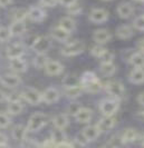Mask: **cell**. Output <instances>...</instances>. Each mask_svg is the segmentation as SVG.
<instances>
[{
  "mask_svg": "<svg viewBox=\"0 0 144 148\" xmlns=\"http://www.w3.org/2000/svg\"><path fill=\"white\" fill-rule=\"evenodd\" d=\"M79 84L85 91L92 92V94L99 92V90L104 87L103 84L99 79V77L93 71H85L79 79Z\"/></svg>",
  "mask_w": 144,
  "mask_h": 148,
  "instance_id": "6da1fadb",
  "label": "cell"
},
{
  "mask_svg": "<svg viewBox=\"0 0 144 148\" xmlns=\"http://www.w3.org/2000/svg\"><path fill=\"white\" fill-rule=\"evenodd\" d=\"M49 120V117L44 114V112H35L34 115H31L28 124H27V129L30 133H36L38 130H40L43 127L47 125Z\"/></svg>",
  "mask_w": 144,
  "mask_h": 148,
  "instance_id": "7a4b0ae2",
  "label": "cell"
},
{
  "mask_svg": "<svg viewBox=\"0 0 144 148\" xmlns=\"http://www.w3.org/2000/svg\"><path fill=\"white\" fill-rule=\"evenodd\" d=\"M120 108V99H116L113 97H110L106 99H103L99 103V110L103 114V116H114L116 111Z\"/></svg>",
  "mask_w": 144,
  "mask_h": 148,
  "instance_id": "3957f363",
  "label": "cell"
},
{
  "mask_svg": "<svg viewBox=\"0 0 144 148\" xmlns=\"http://www.w3.org/2000/svg\"><path fill=\"white\" fill-rule=\"evenodd\" d=\"M85 50V44L82 40H74L72 42L66 44L61 49V55L66 57H74Z\"/></svg>",
  "mask_w": 144,
  "mask_h": 148,
  "instance_id": "277c9868",
  "label": "cell"
},
{
  "mask_svg": "<svg viewBox=\"0 0 144 148\" xmlns=\"http://www.w3.org/2000/svg\"><path fill=\"white\" fill-rule=\"evenodd\" d=\"M21 98L25 101H27L28 104L34 105V106L40 104L43 101L41 92L36 88H32V87H28V88L23 89V92H21Z\"/></svg>",
  "mask_w": 144,
  "mask_h": 148,
  "instance_id": "5b68a950",
  "label": "cell"
},
{
  "mask_svg": "<svg viewBox=\"0 0 144 148\" xmlns=\"http://www.w3.org/2000/svg\"><path fill=\"white\" fill-rule=\"evenodd\" d=\"M104 88H105L107 94L110 95V97H113L116 99H121L122 97L124 96V92H125L124 85L121 82H117V80L108 82L104 86Z\"/></svg>",
  "mask_w": 144,
  "mask_h": 148,
  "instance_id": "8992f818",
  "label": "cell"
},
{
  "mask_svg": "<svg viewBox=\"0 0 144 148\" xmlns=\"http://www.w3.org/2000/svg\"><path fill=\"white\" fill-rule=\"evenodd\" d=\"M52 47V40L47 36H37L34 44L31 45L32 50L36 53H46Z\"/></svg>",
  "mask_w": 144,
  "mask_h": 148,
  "instance_id": "52a82bcc",
  "label": "cell"
},
{
  "mask_svg": "<svg viewBox=\"0 0 144 148\" xmlns=\"http://www.w3.org/2000/svg\"><path fill=\"white\" fill-rule=\"evenodd\" d=\"M88 18L94 23H103V22L107 21V19H108V12L105 9H102V8H94L91 10Z\"/></svg>",
  "mask_w": 144,
  "mask_h": 148,
  "instance_id": "ba28073f",
  "label": "cell"
},
{
  "mask_svg": "<svg viewBox=\"0 0 144 148\" xmlns=\"http://www.w3.org/2000/svg\"><path fill=\"white\" fill-rule=\"evenodd\" d=\"M0 82L7 88H15L20 85L21 79L17 74H6L0 78Z\"/></svg>",
  "mask_w": 144,
  "mask_h": 148,
  "instance_id": "9c48e42d",
  "label": "cell"
},
{
  "mask_svg": "<svg viewBox=\"0 0 144 148\" xmlns=\"http://www.w3.org/2000/svg\"><path fill=\"white\" fill-rule=\"evenodd\" d=\"M101 133H106L113 129L114 126L116 125V119L114 116H104L103 118L99 119V121L96 124Z\"/></svg>",
  "mask_w": 144,
  "mask_h": 148,
  "instance_id": "30bf717a",
  "label": "cell"
},
{
  "mask_svg": "<svg viewBox=\"0 0 144 148\" xmlns=\"http://www.w3.org/2000/svg\"><path fill=\"white\" fill-rule=\"evenodd\" d=\"M45 71L49 76H58L64 71V66L61 65L59 61L56 60H48L45 66Z\"/></svg>",
  "mask_w": 144,
  "mask_h": 148,
  "instance_id": "8fae6325",
  "label": "cell"
},
{
  "mask_svg": "<svg viewBox=\"0 0 144 148\" xmlns=\"http://www.w3.org/2000/svg\"><path fill=\"white\" fill-rule=\"evenodd\" d=\"M93 118V111L87 107H81L75 114V119L79 124H88Z\"/></svg>",
  "mask_w": 144,
  "mask_h": 148,
  "instance_id": "7c38bea8",
  "label": "cell"
},
{
  "mask_svg": "<svg viewBox=\"0 0 144 148\" xmlns=\"http://www.w3.org/2000/svg\"><path fill=\"white\" fill-rule=\"evenodd\" d=\"M43 96V101L46 104H54L59 99V91L54 87H49L44 90V92H41Z\"/></svg>",
  "mask_w": 144,
  "mask_h": 148,
  "instance_id": "4fadbf2b",
  "label": "cell"
},
{
  "mask_svg": "<svg viewBox=\"0 0 144 148\" xmlns=\"http://www.w3.org/2000/svg\"><path fill=\"white\" fill-rule=\"evenodd\" d=\"M93 39H94V41H95L96 44L105 45L112 39V35H111V32L106 29H97L94 31Z\"/></svg>",
  "mask_w": 144,
  "mask_h": 148,
  "instance_id": "5bb4252c",
  "label": "cell"
},
{
  "mask_svg": "<svg viewBox=\"0 0 144 148\" xmlns=\"http://www.w3.org/2000/svg\"><path fill=\"white\" fill-rule=\"evenodd\" d=\"M82 134L85 136V138L87 139V141H94L99 138V136L101 135V130L99 129L97 125H88L82 130Z\"/></svg>",
  "mask_w": 144,
  "mask_h": 148,
  "instance_id": "9a60e30c",
  "label": "cell"
},
{
  "mask_svg": "<svg viewBox=\"0 0 144 148\" xmlns=\"http://www.w3.org/2000/svg\"><path fill=\"white\" fill-rule=\"evenodd\" d=\"M117 15L122 19H129L134 14V7L129 2H122L117 7Z\"/></svg>",
  "mask_w": 144,
  "mask_h": 148,
  "instance_id": "2e32d148",
  "label": "cell"
},
{
  "mask_svg": "<svg viewBox=\"0 0 144 148\" xmlns=\"http://www.w3.org/2000/svg\"><path fill=\"white\" fill-rule=\"evenodd\" d=\"M50 35L55 40H57L59 42H66L70 37V32H68L67 30L63 29L59 26L54 27L50 31Z\"/></svg>",
  "mask_w": 144,
  "mask_h": 148,
  "instance_id": "e0dca14e",
  "label": "cell"
},
{
  "mask_svg": "<svg viewBox=\"0 0 144 148\" xmlns=\"http://www.w3.org/2000/svg\"><path fill=\"white\" fill-rule=\"evenodd\" d=\"M28 18L31 21L41 22L45 20L46 12L41 7H31L28 10Z\"/></svg>",
  "mask_w": 144,
  "mask_h": 148,
  "instance_id": "ac0fdd59",
  "label": "cell"
},
{
  "mask_svg": "<svg viewBox=\"0 0 144 148\" xmlns=\"http://www.w3.org/2000/svg\"><path fill=\"white\" fill-rule=\"evenodd\" d=\"M25 48L21 44H12L7 48V57L9 59L23 57Z\"/></svg>",
  "mask_w": 144,
  "mask_h": 148,
  "instance_id": "d6986e66",
  "label": "cell"
},
{
  "mask_svg": "<svg viewBox=\"0 0 144 148\" xmlns=\"http://www.w3.org/2000/svg\"><path fill=\"white\" fill-rule=\"evenodd\" d=\"M129 80L134 85L144 82V68H134L129 75Z\"/></svg>",
  "mask_w": 144,
  "mask_h": 148,
  "instance_id": "ffe728a7",
  "label": "cell"
},
{
  "mask_svg": "<svg viewBox=\"0 0 144 148\" xmlns=\"http://www.w3.org/2000/svg\"><path fill=\"white\" fill-rule=\"evenodd\" d=\"M9 66L11 68V70L15 73H25L27 70V62L21 57L10 59Z\"/></svg>",
  "mask_w": 144,
  "mask_h": 148,
  "instance_id": "44dd1931",
  "label": "cell"
},
{
  "mask_svg": "<svg viewBox=\"0 0 144 148\" xmlns=\"http://www.w3.org/2000/svg\"><path fill=\"white\" fill-rule=\"evenodd\" d=\"M138 138V133L134 128H127L124 130V133L121 136V143L122 144H131L134 143Z\"/></svg>",
  "mask_w": 144,
  "mask_h": 148,
  "instance_id": "7402d4cb",
  "label": "cell"
},
{
  "mask_svg": "<svg viewBox=\"0 0 144 148\" xmlns=\"http://www.w3.org/2000/svg\"><path fill=\"white\" fill-rule=\"evenodd\" d=\"M27 132H28L27 127L23 126V125H16V126L12 128L11 135H12V138H14L16 141L21 143V141H23L26 139Z\"/></svg>",
  "mask_w": 144,
  "mask_h": 148,
  "instance_id": "603a6c76",
  "label": "cell"
},
{
  "mask_svg": "<svg viewBox=\"0 0 144 148\" xmlns=\"http://www.w3.org/2000/svg\"><path fill=\"white\" fill-rule=\"evenodd\" d=\"M23 110V106L20 101V99L18 100H10L8 101V106H7V112L9 115H12V116H16V115H19L21 114Z\"/></svg>",
  "mask_w": 144,
  "mask_h": 148,
  "instance_id": "cb8c5ba5",
  "label": "cell"
},
{
  "mask_svg": "<svg viewBox=\"0 0 144 148\" xmlns=\"http://www.w3.org/2000/svg\"><path fill=\"white\" fill-rule=\"evenodd\" d=\"M83 87L81 86V84L78 85H74V86H68V87H65V95L69 99H75L77 97H79L83 92Z\"/></svg>",
  "mask_w": 144,
  "mask_h": 148,
  "instance_id": "d4e9b609",
  "label": "cell"
},
{
  "mask_svg": "<svg viewBox=\"0 0 144 148\" xmlns=\"http://www.w3.org/2000/svg\"><path fill=\"white\" fill-rule=\"evenodd\" d=\"M53 124L55 128H58V129H65L66 127L68 126L69 124V118L66 114H59V115H56L53 119Z\"/></svg>",
  "mask_w": 144,
  "mask_h": 148,
  "instance_id": "484cf974",
  "label": "cell"
},
{
  "mask_svg": "<svg viewBox=\"0 0 144 148\" xmlns=\"http://www.w3.org/2000/svg\"><path fill=\"white\" fill-rule=\"evenodd\" d=\"M115 34L120 39H130L133 36V29L129 25H122L120 27H117Z\"/></svg>",
  "mask_w": 144,
  "mask_h": 148,
  "instance_id": "4316f807",
  "label": "cell"
},
{
  "mask_svg": "<svg viewBox=\"0 0 144 148\" xmlns=\"http://www.w3.org/2000/svg\"><path fill=\"white\" fill-rule=\"evenodd\" d=\"M26 23L23 21H14L9 27L11 36H21L26 32Z\"/></svg>",
  "mask_w": 144,
  "mask_h": 148,
  "instance_id": "83f0119b",
  "label": "cell"
},
{
  "mask_svg": "<svg viewBox=\"0 0 144 148\" xmlns=\"http://www.w3.org/2000/svg\"><path fill=\"white\" fill-rule=\"evenodd\" d=\"M130 64L134 68H144V53L140 51L133 52L130 57Z\"/></svg>",
  "mask_w": 144,
  "mask_h": 148,
  "instance_id": "f1b7e54d",
  "label": "cell"
},
{
  "mask_svg": "<svg viewBox=\"0 0 144 148\" xmlns=\"http://www.w3.org/2000/svg\"><path fill=\"white\" fill-rule=\"evenodd\" d=\"M59 27H61L63 29L67 30L68 32H73L76 29V22L73 18L70 17H63L59 20Z\"/></svg>",
  "mask_w": 144,
  "mask_h": 148,
  "instance_id": "f546056e",
  "label": "cell"
},
{
  "mask_svg": "<svg viewBox=\"0 0 144 148\" xmlns=\"http://www.w3.org/2000/svg\"><path fill=\"white\" fill-rule=\"evenodd\" d=\"M99 69H101L102 75H104L106 77L113 76L115 74V71H116V67H115L113 62H102Z\"/></svg>",
  "mask_w": 144,
  "mask_h": 148,
  "instance_id": "4dcf8cb0",
  "label": "cell"
},
{
  "mask_svg": "<svg viewBox=\"0 0 144 148\" xmlns=\"http://www.w3.org/2000/svg\"><path fill=\"white\" fill-rule=\"evenodd\" d=\"M49 58L46 56V53H36V57L34 58V66L37 69H44Z\"/></svg>",
  "mask_w": 144,
  "mask_h": 148,
  "instance_id": "1f68e13d",
  "label": "cell"
},
{
  "mask_svg": "<svg viewBox=\"0 0 144 148\" xmlns=\"http://www.w3.org/2000/svg\"><path fill=\"white\" fill-rule=\"evenodd\" d=\"M28 17V10L23 9V8H19L16 9L12 12V19L14 21H25V19Z\"/></svg>",
  "mask_w": 144,
  "mask_h": 148,
  "instance_id": "d6a6232c",
  "label": "cell"
},
{
  "mask_svg": "<svg viewBox=\"0 0 144 148\" xmlns=\"http://www.w3.org/2000/svg\"><path fill=\"white\" fill-rule=\"evenodd\" d=\"M50 138L55 141L56 145L61 143V141L66 140V135L64 133V129H58V128H56L53 133H52V137H50Z\"/></svg>",
  "mask_w": 144,
  "mask_h": 148,
  "instance_id": "836d02e7",
  "label": "cell"
},
{
  "mask_svg": "<svg viewBox=\"0 0 144 148\" xmlns=\"http://www.w3.org/2000/svg\"><path fill=\"white\" fill-rule=\"evenodd\" d=\"M106 51V48H104L103 47V45H96V46H94V47H92L91 49V53L94 56V57H96V58H101L102 56H103V53Z\"/></svg>",
  "mask_w": 144,
  "mask_h": 148,
  "instance_id": "e575fe53",
  "label": "cell"
},
{
  "mask_svg": "<svg viewBox=\"0 0 144 148\" xmlns=\"http://www.w3.org/2000/svg\"><path fill=\"white\" fill-rule=\"evenodd\" d=\"M12 36H11V32H10L9 28H7V27H0V41H2V42L7 41Z\"/></svg>",
  "mask_w": 144,
  "mask_h": 148,
  "instance_id": "d590c367",
  "label": "cell"
},
{
  "mask_svg": "<svg viewBox=\"0 0 144 148\" xmlns=\"http://www.w3.org/2000/svg\"><path fill=\"white\" fill-rule=\"evenodd\" d=\"M11 120L10 117L8 116V114L5 112H0V128H7L10 125Z\"/></svg>",
  "mask_w": 144,
  "mask_h": 148,
  "instance_id": "8d00e7d4",
  "label": "cell"
},
{
  "mask_svg": "<svg viewBox=\"0 0 144 148\" xmlns=\"http://www.w3.org/2000/svg\"><path fill=\"white\" fill-rule=\"evenodd\" d=\"M133 27L137 30L144 31V16L136 17V18L133 20Z\"/></svg>",
  "mask_w": 144,
  "mask_h": 148,
  "instance_id": "74e56055",
  "label": "cell"
},
{
  "mask_svg": "<svg viewBox=\"0 0 144 148\" xmlns=\"http://www.w3.org/2000/svg\"><path fill=\"white\" fill-rule=\"evenodd\" d=\"M67 11H68L69 15L72 16H77L81 14V11H82V8H81V6L76 2V3H74V5H72V6H69V7H67Z\"/></svg>",
  "mask_w": 144,
  "mask_h": 148,
  "instance_id": "f35d334b",
  "label": "cell"
},
{
  "mask_svg": "<svg viewBox=\"0 0 144 148\" xmlns=\"http://www.w3.org/2000/svg\"><path fill=\"white\" fill-rule=\"evenodd\" d=\"M64 86L65 87H68V86H74V85H78L79 80L76 79L74 76H66V78L64 79Z\"/></svg>",
  "mask_w": 144,
  "mask_h": 148,
  "instance_id": "ab89813d",
  "label": "cell"
},
{
  "mask_svg": "<svg viewBox=\"0 0 144 148\" xmlns=\"http://www.w3.org/2000/svg\"><path fill=\"white\" fill-rule=\"evenodd\" d=\"M102 62H113L114 59V53L112 51H110L108 49H106V51L103 53V56L99 58Z\"/></svg>",
  "mask_w": 144,
  "mask_h": 148,
  "instance_id": "60d3db41",
  "label": "cell"
},
{
  "mask_svg": "<svg viewBox=\"0 0 144 148\" xmlns=\"http://www.w3.org/2000/svg\"><path fill=\"white\" fill-rule=\"evenodd\" d=\"M40 6L45 8H54L57 6L58 0H39Z\"/></svg>",
  "mask_w": 144,
  "mask_h": 148,
  "instance_id": "b9f144b4",
  "label": "cell"
},
{
  "mask_svg": "<svg viewBox=\"0 0 144 148\" xmlns=\"http://www.w3.org/2000/svg\"><path fill=\"white\" fill-rule=\"evenodd\" d=\"M76 141L79 144V145H82V146H84V145H86V144H88V141H87V139L85 138V136H84L83 134H78L77 135V137H76Z\"/></svg>",
  "mask_w": 144,
  "mask_h": 148,
  "instance_id": "7bdbcfd3",
  "label": "cell"
},
{
  "mask_svg": "<svg viewBox=\"0 0 144 148\" xmlns=\"http://www.w3.org/2000/svg\"><path fill=\"white\" fill-rule=\"evenodd\" d=\"M81 108V106L79 105H77V104H72V105H69V107H68V112L70 114V115H73V116H75V114L78 111V109Z\"/></svg>",
  "mask_w": 144,
  "mask_h": 148,
  "instance_id": "ee69618b",
  "label": "cell"
},
{
  "mask_svg": "<svg viewBox=\"0 0 144 148\" xmlns=\"http://www.w3.org/2000/svg\"><path fill=\"white\" fill-rule=\"evenodd\" d=\"M58 2H59L61 5H63L64 7H69V6L76 3L77 0H58Z\"/></svg>",
  "mask_w": 144,
  "mask_h": 148,
  "instance_id": "f6af8a7d",
  "label": "cell"
},
{
  "mask_svg": "<svg viewBox=\"0 0 144 148\" xmlns=\"http://www.w3.org/2000/svg\"><path fill=\"white\" fill-rule=\"evenodd\" d=\"M7 141H8L7 136L0 133V147H5V146H7Z\"/></svg>",
  "mask_w": 144,
  "mask_h": 148,
  "instance_id": "bcb514c9",
  "label": "cell"
},
{
  "mask_svg": "<svg viewBox=\"0 0 144 148\" xmlns=\"http://www.w3.org/2000/svg\"><path fill=\"white\" fill-rule=\"evenodd\" d=\"M56 147H73V144L69 143V141H67V139H66V140H64V141H61V143H59V144H57Z\"/></svg>",
  "mask_w": 144,
  "mask_h": 148,
  "instance_id": "7dc6e473",
  "label": "cell"
},
{
  "mask_svg": "<svg viewBox=\"0 0 144 148\" xmlns=\"http://www.w3.org/2000/svg\"><path fill=\"white\" fill-rule=\"evenodd\" d=\"M11 3H12V0H0V8L7 7Z\"/></svg>",
  "mask_w": 144,
  "mask_h": 148,
  "instance_id": "c3c4849f",
  "label": "cell"
},
{
  "mask_svg": "<svg viewBox=\"0 0 144 148\" xmlns=\"http://www.w3.org/2000/svg\"><path fill=\"white\" fill-rule=\"evenodd\" d=\"M137 101H138V104L141 105V106L144 107V91L138 94V96H137Z\"/></svg>",
  "mask_w": 144,
  "mask_h": 148,
  "instance_id": "681fc988",
  "label": "cell"
},
{
  "mask_svg": "<svg viewBox=\"0 0 144 148\" xmlns=\"http://www.w3.org/2000/svg\"><path fill=\"white\" fill-rule=\"evenodd\" d=\"M137 49H138V51L144 53V39L142 40H140L138 41V44H137Z\"/></svg>",
  "mask_w": 144,
  "mask_h": 148,
  "instance_id": "f907efd6",
  "label": "cell"
},
{
  "mask_svg": "<svg viewBox=\"0 0 144 148\" xmlns=\"http://www.w3.org/2000/svg\"><path fill=\"white\" fill-rule=\"evenodd\" d=\"M8 99V95L5 92V91H2V90H0V103H2V101H6Z\"/></svg>",
  "mask_w": 144,
  "mask_h": 148,
  "instance_id": "816d5d0a",
  "label": "cell"
},
{
  "mask_svg": "<svg viewBox=\"0 0 144 148\" xmlns=\"http://www.w3.org/2000/svg\"><path fill=\"white\" fill-rule=\"evenodd\" d=\"M141 143H142V145L144 146V134H142V136H141Z\"/></svg>",
  "mask_w": 144,
  "mask_h": 148,
  "instance_id": "f5cc1de1",
  "label": "cell"
},
{
  "mask_svg": "<svg viewBox=\"0 0 144 148\" xmlns=\"http://www.w3.org/2000/svg\"><path fill=\"white\" fill-rule=\"evenodd\" d=\"M141 115H142V116L144 117V110H143V111H141Z\"/></svg>",
  "mask_w": 144,
  "mask_h": 148,
  "instance_id": "db71d44e",
  "label": "cell"
},
{
  "mask_svg": "<svg viewBox=\"0 0 144 148\" xmlns=\"http://www.w3.org/2000/svg\"><path fill=\"white\" fill-rule=\"evenodd\" d=\"M133 1H136V2H138V1H142V0H133Z\"/></svg>",
  "mask_w": 144,
  "mask_h": 148,
  "instance_id": "11a10c76",
  "label": "cell"
},
{
  "mask_svg": "<svg viewBox=\"0 0 144 148\" xmlns=\"http://www.w3.org/2000/svg\"><path fill=\"white\" fill-rule=\"evenodd\" d=\"M103 1H111V0H103Z\"/></svg>",
  "mask_w": 144,
  "mask_h": 148,
  "instance_id": "9f6ffc18",
  "label": "cell"
},
{
  "mask_svg": "<svg viewBox=\"0 0 144 148\" xmlns=\"http://www.w3.org/2000/svg\"><path fill=\"white\" fill-rule=\"evenodd\" d=\"M142 2H144V0H142Z\"/></svg>",
  "mask_w": 144,
  "mask_h": 148,
  "instance_id": "6f0895ef",
  "label": "cell"
}]
</instances>
